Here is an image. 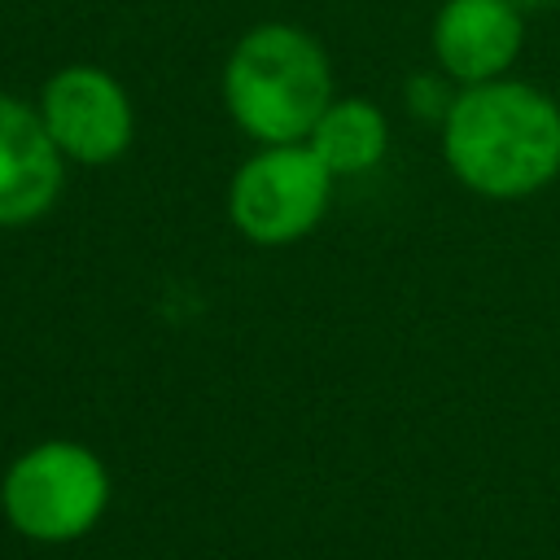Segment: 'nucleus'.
Masks as SVG:
<instances>
[{
  "label": "nucleus",
  "instance_id": "10",
  "mask_svg": "<svg viewBox=\"0 0 560 560\" xmlns=\"http://www.w3.org/2000/svg\"><path fill=\"white\" fill-rule=\"evenodd\" d=\"M556 101H560V96H556Z\"/></svg>",
  "mask_w": 560,
  "mask_h": 560
},
{
  "label": "nucleus",
  "instance_id": "3",
  "mask_svg": "<svg viewBox=\"0 0 560 560\" xmlns=\"http://www.w3.org/2000/svg\"><path fill=\"white\" fill-rule=\"evenodd\" d=\"M109 494V468L92 446L74 438H44L9 459L0 477V516L18 538L61 547L101 525Z\"/></svg>",
  "mask_w": 560,
  "mask_h": 560
},
{
  "label": "nucleus",
  "instance_id": "9",
  "mask_svg": "<svg viewBox=\"0 0 560 560\" xmlns=\"http://www.w3.org/2000/svg\"><path fill=\"white\" fill-rule=\"evenodd\" d=\"M516 9H529V4H542V0H512Z\"/></svg>",
  "mask_w": 560,
  "mask_h": 560
},
{
  "label": "nucleus",
  "instance_id": "2",
  "mask_svg": "<svg viewBox=\"0 0 560 560\" xmlns=\"http://www.w3.org/2000/svg\"><path fill=\"white\" fill-rule=\"evenodd\" d=\"M332 96L324 44L293 22L249 26L223 61V109L258 144H302Z\"/></svg>",
  "mask_w": 560,
  "mask_h": 560
},
{
  "label": "nucleus",
  "instance_id": "1",
  "mask_svg": "<svg viewBox=\"0 0 560 560\" xmlns=\"http://www.w3.org/2000/svg\"><path fill=\"white\" fill-rule=\"evenodd\" d=\"M442 158L477 197H534L560 175V101L508 74L459 88L442 114Z\"/></svg>",
  "mask_w": 560,
  "mask_h": 560
},
{
  "label": "nucleus",
  "instance_id": "7",
  "mask_svg": "<svg viewBox=\"0 0 560 560\" xmlns=\"http://www.w3.org/2000/svg\"><path fill=\"white\" fill-rule=\"evenodd\" d=\"M525 22L512 0H446L433 18V57L459 83H490L512 70Z\"/></svg>",
  "mask_w": 560,
  "mask_h": 560
},
{
  "label": "nucleus",
  "instance_id": "5",
  "mask_svg": "<svg viewBox=\"0 0 560 560\" xmlns=\"http://www.w3.org/2000/svg\"><path fill=\"white\" fill-rule=\"evenodd\" d=\"M52 144L66 162L79 166H109L127 153L136 136V109L127 88L92 61H70L48 74L35 101Z\"/></svg>",
  "mask_w": 560,
  "mask_h": 560
},
{
  "label": "nucleus",
  "instance_id": "4",
  "mask_svg": "<svg viewBox=\"0 0 560 560\" xmlns=\"http://www.w3.org/2000/svg\"><path fill=\"white\" fill-rule=\"evenodd\" d=\"M332 179L306 140L258 144L228 184V219L254 245H293L328 214Z\"/></svg>",
  "mask_w": 560,
  "mask_h": 560
},
{
  "label": "nucleus",
  "instance_id": "8",
  "mask_svg": "<svg viewBox=\"0 0 560 560\" xmlns=\"http://www.w3.org/2000/svg\"><path fill=\"white\" fill-rule=\"evenodd\" d=\"M306 144L332 175H363V171L381 166V158L389 149V118L381 114L376 101L332 96V105L311 127Z\"/></svg>",
  "mask_w": 560,
  "mask_h": 560
},
{
  "label": "nucleus",
  "instance_id": "6",
  "mask_svg": "<svg viewBox=\"0 0 560 560\" xmlns=\"http://www.w3.org/2000/svg\"><path fill=\"white\" fill-rule=\"evenodd\" d=\"M66 184V158L35 105L0 92V228L44 219Z\"/></svg>",
  "mask_w": 560,
  "mask_h": 560
}]
</instances>
